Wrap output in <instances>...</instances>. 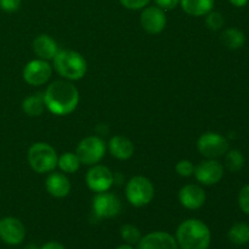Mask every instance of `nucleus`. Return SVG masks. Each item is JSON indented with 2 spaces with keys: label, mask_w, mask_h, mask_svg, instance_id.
I'll return each mask as SVG.
<instances>
[{
  "label": "nucleus",
  "mask_w": 249,
  "mask_h": 249,
  "mask_svg": "<svg viewBox=\"0 0 249 249\" xmlns=\"http://www.w3.org/2000/svg\"><path fill=\"white\" fill-rule=\"evenodd\" d=\"M45 107L56 116H67L79 104V91L68 80H56L44 92Z\"/></svg>",
  "instance_id": "nucleus-1"
},
{
  "label": "nucleus",
  "mask_w": 249,
  "mask_h": 249,
  "mask_svg": "<svg viewBox=\"0 0 249 249\" xmlns=\"http://www.w3.org/2000/svg\"><path fill=\"white\" fill-rule=\"evenodd\" d=\"M177 242L181 249H208L212 233L207 224L198 219L182 221L177 230Z\"/></svg>",
  "instance_id": "nucleus-2"
},
{
  "label": "nucleus",
  "mask_w": 249,
  "mask_h": 249,
  "mask_svg": "<svg viewBox=\"0 0 249 249\" xmlns=\"http://www.w3.org/2000/svg\"><path fill=\"white\" fill-rule=\"evenodd\" d=\"M53 67L66 80L82 79L88 70L85 58L74 50L58 51L53 57Z\"/></svg>",
  "instance_id": "nucleus-3"
},
{
  "label": "nucleus",
  "mask_w": 249,
  "mask_h": 249,
  "mask_svg": "<svg viewBox=\"0 0 249 249\" xmlns=\"http://www.w3.org/2000/svg\"><path fill=\"white\" fill-rule=\"evenodd\" d=\"M27 160L34 172L39 174L50 173L57 167V153L46 142H36L29 147Z\"/></svg>",
  "instance_id": "nucleus-4"
},
{
  "label": "nucleus",
  "mask_w": 249,
  "mask_h": 249,
  "mask_svg": "<svg viewBox=\"0 0 249 249\" xmlns=\"http://www.w3.org/2000/svg\"><path fill=\"white\" fill-rule=\"evenodd\" d=\"M126 199L134 207L147 206L155 196V187L150 179L145 177H134L125 187Z\"/></svg>",
  "instance_id": "nucleus-5"
},
{
  "label": "nucleus",
  "mask_w": 249,
  "mask_h": 249,
  "mask_svg": "<svg viewBox=\"0 0 249 249\" xmlns=\"http://www.w3.org/2000/svg\"><path fill=\"white\" fill-rule=\"evenodd\" d=\"M197 150L208 160H216L225 155L229 148V141L219 133H204L197 141Z\"/></svg>",
  "instance_id": "nucleus-6"
},
{
  "label": "nucleus",
  "mask_w": 249,
  "mask_h": 249,
  "mask_svg": "<svg viewBox=\"0 0 249 249\" xmlns=\"http://www.w3.org/2000/svg\"><path fill=\"white\" fill-rule=\"evenodd\" d=\"M106 145L99 136H88L83 139L77 147V156L80 163L85 165H95L104 158Z\"/></svg>",
  "instance_id": "nucleus-7"
},
{
  "label": "nucleus",
  "mask_w": 249,
  "mask_h": 249,
  "mask_svg": "<svg viewBox=\"0 0 249 249\" xmlns=\"http://www.w3.org/2000/svg\"><path fill=\"white\" fill-rule=\"evenodd\" d=\"M122 208L121 201L118 197L109 192H100L95 196L92 201V209L97 218L111 219L119 214Z\"/></svg>",
  "instance_id": "nucleus-8"
},
{
  "label": "nucleus",
  "mask_w": 249,
  "mask_h": 249,
  "mask_svg": "<svg viewBox=\"0 0 249 249\" xmlns=\"http://www.w3.org/2000/svg\"><path fill=\"white\" fill-rule=\"evenodd\" d=\"M53 74V68L50 63L45 60H33L27 63L23 68V79L27 84L39 87L50 79Z\"/></svg>",
  "instance_id": "nucleus-9"
},
{
  "label": "nucleus",
  "mask_w": 249,
  "mask_h": 249,
  "mask_svg": "<svg viewBox=\"0 0 249 249\" xmlns=\"http://www.w3.org/2000/svg\"><path fill=\"white\" fill-rule=\"evenodd\" d=\"M87 185L91 191L100 194V192L108 191L113 185L114 178L111 170L101 164L92 165L87 173Z\"/></svg>",
  "instance_id": "nucleus-10"
},
{
  "label": "nucleus",
  "mask_w": 249,
  "mask_h": 249,
  "mask_svg": "<svg viewBox=\"0 0 249 249\" xmlns=\"http://www.w3.org/2000/svg\"><path fill=\"white\" fill-rule=\"evenodd\" d=\"M26 237V228L21 220L14 216H6L0 220V238L6 245L17 246Z\"/></svg>",
  "instance_id": "nucleus-11"
},
{
  "label": "nucleus",
  "mask_w": 249,
  "mask_h": 249,
  "mask_svg": "<svg viewBox=\"0 0 249 249\" xmlns=\"http://www.w3.org/2000/svg\"><path fill=\"white\" fill-rule=\"evenodd\" d=\"M195 177L202 185H215L223 179L224 167L219 160H207L195 168Z\"/></svg>",
  "instance_id": "nucleus-12"
},
{
  "label": "nucleus",
  "mask_w": 249,
  "mask_h": 249,
  "mask_svg": "<svg viewBox=\"0 0 249 249\" xmlns=\"http://www.w3.org/2000/svg\"><path fill=\"white\" fill-rule=\"evenodd\" d=\"M141 27L150 34H160L167 26L164 10L158 6H148L142 10L140 16Z\"/></svg>",
  "instance_id": "nucleus-13"
},
{
  "label": "nucleus",
  "mask_w": 249,
  "mask_h": 249,
  "mask_svg": "<svg viewBox=\"0 0 249 249\" xmlns=\"http://www.w3.org/2000/svg\"><path fill=\"white\" fill-rule=\"evenodd\" d=\"M138 249H179L177 240L164 231H155L141 237Z\"/></svg>",
  "instance_id": "nucleus-14"
},
{
  "label": "nucleus",
  "mask_w": 249,
  "mask_h": 249,
  "mask_svg": "<svg viewBox=\"0 0 249 249\" xmlns=\"http://www.w3.org/2000/svg\"><path fill=\"white\" fill-rule=\"evenodd\" d=\"M206 192L198 185H186L179 191V201L187 209H199L206 203Z\"/></svg>",
  "instance_id": "nucleus-15"
},
{
  "label": "nucleus",
  "mask_w": 249,
  "mask_h": 249,
  "mask_svg": "<svg viewBox=\"0 0 249 249\" xmlns=\"http://www.w3.org/2000/svg\"><path fill=\"white\" fill-rule=\"evenodd\" d=\"M33 51L41 60H53L58 53L57 43L48 34H40L33 40Z\"/></svg>",
  "instance_id": "nucleus-16"
},
{
  "label": "nucleus",
  "mask_w": 249,
  "mask_h": 249,
  "mask_svg": "<svg viewBox=\"0 0 249 249\" xmlns=\"http://www.w3.org/2000/svg\"><path fill=\"white\" fill-rule=\"evenodd\" d=\"M45 187L51 196L63 198L71 191V182L62 173H51L45 181Z\"/></svg>",
  "instance_id": "nucleus-17"
},
{
  "label": "nucleus",
  "mask_w": 249,
  "mask_h": 249,
  "mask_svg": "<svg viewBox=\"0 0 249 249\" xmlns=\"http://www.w3.org/2000/svg\"><path fill=\"white\" fill-rule=\"evenodd\" d=\"M108 148L111 155L113 156L114 158L121 160H126L134 155V151H135V147H134V143L129 140L125 136L117 135L113 136V138L109 140Z\"/></svg>",
  "instance_id": "nucleus-18"
},
{
  "label": "nucleus",
  "mask_w": 249,
  "mask_h": 249,
  "mask_svg": "<svg viewBox=\"0 0 249 249\" xmlns=\"http://www.w3.org/2000/svg\"><path fill=\"white\" fill-rule=\"evenodd\" d=\"M180 5L187 15L199 17L213 10L214 0H180Z\"/></svg>",
  "instance_id": "nucleus-19"
},
{
  "label": "nucleus",
  "mask_w": 249,
  "mask_h": 249,
  "mask_svg": "<svg viewBox=\"0 0 249 249\" xmlns=\"http://www.w3.org/2000/svg\"><path fill=\"white\" fill-rule=\"evenodd\" d=\"M22 108L23 112L29 117H39L43 114L45 109V101H44V95L38 92L31 96L26 97L22 102Z\"/></svg>",
  "instance_id": "nucleus-20"
},
{
  "label": "nucleus",
  "mask_w": 249,
  "mask_h": 249,
  "mask_svg": "<svg viewBox=\"0 0 249 249\" xmlns=\"http://www.w3.org/2000/svg\"><path fill=\"white\" fill-rule=\"evenodd\" d=\"M224 45L230 50H237L241 49L246 43V36L241 29L238 28H228L221 33L220 36Z\"/></svg>",
  "instance_id": "nucleus-21"
},
{
  "label": "nucleus",
  "mask_w": 249,
  "mask_h": 249,
  "mask_svg": "<svg viewBox=\"0 0 249 249\" xmlns=\"http://www.w3.org/2000/svg\"><path fill=\"white\" fill-rule=\"evenodd\" d=\"M229 240L236 246L247 245L249 242V225L247 223H236L229 230Z\"/></svg>",
  "instance_id": "nucleus-22"
},
{
  "label": "nucleus",
  "mask_w": 249,
  "mask_h": 249,
  "mask_svg": "<svg viewBox=\"0 0 249 249\" xmlns=\"http://www.w3.org/2000/svg\"><path fill=\"white\" fill-rule=\"evenodd\" d=\"M80 160L78 158L77 153L73 152H66L63 155H61V157H58L57 160V165L63 173H68V174H73V173L77 172L80 167Z\"/></svg>",
  "instance_id": "nucleus-23"
},
{
  "label": "nucleus",
  "mask_w": 249,
  "mask_h": 249,
  "mask_svg": "<svg viewBox=\"0 0 249 249\" xmlns=\"http://www.w3.org/2000/svg\"><path fill=\"white\" fill-rule=\"evenodd\" d=\"M225 165L231 173H237L245 165V156L238 150H229L225 153Z\"/></svg>",
  "instance_id": "nucleus-24"
},
{
  "label": "nucleus",
  "mask_w": 249,
  "mask_h": 249,
  "mask_svg": "<svg viewBox=\"0 0 249 249\" xmlns=\"http://www.w3.org/2000/svg\"><path fill=\"white\" fill-rule=\"evenodd\" d=\"M121 236L126 245H138L139 241L141 240V232L136 226L131 225V224H126L121 228Z\"/></svg>",
  "instance_id": "nucleus-25"
},
{
  "label": "nucleus",
  "mask_w": 249,
  "mask_h": 249,
  "mask_svg": "<svg viewBox=\"0 0 249 249\" xmlns=\"http://www.w3.org/2000/svg\"><path fill=\"white\" fill-rule=\"evenodd\" d=\"M206 24L209 29L212 31H219L224 27L225 24V19H224V16L218 11H213L212 10L209 14L206 15Z\"/></svg>",
  "instance_id": "nucleus-26"
},
{
  "label": "nucleus",
  "mask_w": 249,
  "mask_h": 249,
  "mask_svg": "<svg viewBox=\"0 0 249 249\" xmlns=\"http://www.w3.org/2000/svg\"><path fill=\"white\" fill-rule=\"evenodd\" d=\"M175 170H177L178 175L182 178H189L194 175L195 173V165L192 164L191 160H181L177 163L175 165Z\"/></svg>",
  "instance_id": "nucleus-27"
},
{
  "label": "nucleus",
  "mask_w": 249,
  "mask_h": 249,
  "mask_svg": "<svg viewBox=\"0 0 249 249\" xmlns=\"http://www.w3.org/2000/svg\"><path fill=\"white\" fill-rule=\"evenodd\" d=\"M238 206L243 213L249 215V184L243 186L238 194Z\"/></svg>",
  "instance_id": "nucleus-28"
},
{
  "label": "nucleus",
  "mask_w": 249,
  "mask_h": 249,
  "mask_svg": "<svg viewBox=\"0 0 249 249\" xmlns=\"http://www.w3.org/2000/svg\"><path fill=\"white\" fill-rule=\"evenodd\" d=\"M119 1L129 10H141L147 6L151 0H119Z\"/></svg>",
  "instance_id": "nucleus-29"
},
{
  "label": "nucleus",
  "mask_w": 249,
  "mask_h": 249,
  "mask_svg": "<svg viewBox=\"0 0 249 249\" xmlns=\"http://www.w3.org/2000/svg\"><path fill=\"white\" fill-rule=\"evenodd\" d=\"M21 7V0H0V9L5 12H16Z\"/></svg>",
  "instance_id": "nucleus-30"
},
{
  "label": "nucleus",
  "mask_w": 249,
  "mask_h": 249,
  "mask_svg": "<svg viewBox=\"0 0 249 249\" xmlns=\"http://www.w3.org/2000/svg\"><path fill=\"white\" fill-rule=\"evenodd\" d=\"M158 7L162 10H173L180 4V0H155Z\"/></svg>",
  "instance_id": "nucleus-31"
},
{
  "label": "nucleus",
  "mask_w": 249,
  "mask_h": 249,
  "mask_svg": "<svg viewBox=\"0 0 249 249\" xmlns=\"http://www.w3.org/2000/svg\"><path fill=\"white\" fill-rule=\"evenodd\" d=\"M39 249H65V248H63V246L58 242H48Z\"/></svg>",
  "instance_id": "nucleus-32"
},
{
  "label": "nucleus",
  "mask_w": 249,
  "mask_h": 249,
  "mask_svg": "<svg viewBox=\"0 0 249 249\" xmlns=\"http://www.w3.org/2000/svg\"><path fill=\"white\" fill-rule=\"evenodd\" d=\"M249 0H229L231 5H233L235 7H243L248 4Z\"/></svg>",
  "instance_id": "nucleus-33"
},
{
  "label": "nucleus",
  "mask_w": 249,
  "mask_h": 249,
  "mask_svg": "<svg viewBox=\"0 0 249 249\" xmlns=\"http://www.w3.org/2000/svg\"><path fill=\"white\" fill-rule=\"evenodd\" d=\"M116 249H134V248L131 247L130 245H123V246H119V247Z\"/></svg>",
  "instance_id": "nucleus-34"
}]
</instances>
